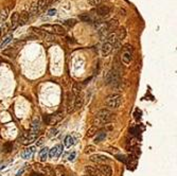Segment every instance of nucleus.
<instances>
[{"label":"nucleus","instance_id":"1","mask_svg":"<svg viewBox=\"0 0 177 176\" xmlns=\"http://www.w3.org/2000/svg\"><path fill=\"white\" fill-rule=\"evenodd\" d=\"M104 81L106 85L111 86L117 91H120L123 89V82H121L120 72L116 68H112V69H110L106 73V75L104 77Z\"/></svg>","mask_w":177,"mask_h":176},{"label":"nucleus","instance_id":"2","mask_svg":"<svg viewBox=\"0 0 177 176\" xmlns=\"http://www.w3.org/2000/svg\"><path fill=\"white\" fill-rule=\"evenodd\" d=\"M121 103H122V95L119 93L110 94L105 99L106 106L110 107V108H119Z\"/></svg>","mask_w":177,"mask_h":176},{"label":"nucleus","instance_id":"3","mask_svg":"<svg viewBox=\"0 0 177 176\" xmlns=\"http://www.w3.org/2000/svg\"><path fill=\"white\" fill-rule=\"evenodd\" d=\"M40 29L42 31L47 32L49 34H56V35H64L66 33V30L60 25H45L41 26Z\"/></svg>","mask_w":177,"mask_h":176},{"label":"nucleus","instance_id":"4","mask_svg":"<svg viewBox=\"0 0 177 176\" xmlns=\"http://www.w3.org/2000/svg\"><path fill=\"white\" fill-rule=\"evenodd\" d=\"M96 116H97V120L100 123H102V124L108 123L109 121H111V119L113 118V114L109 109H106V108L99 110Z\"/></svg>","mask_w":177,"mask_h":176},{"label":"nucleus","instance_id":"5","mask_svg":"<svg viewBox=\"0 0 177 176\" xmlns=\"http://www.w3.org/2000/svg\"><path fill=\"white\" fill-rule=\"evenodd\" d=\"M121 59L125 65L131 64V62L133 61V47L132 46L129 45L124 46L123 51H122V54H121Z\"/></svg>","mask_w":177,"mask_h":176},{"label":"nucleus","instance_id":"6","mask_svg":"<svg viewBox=\"0 0 177 176\" xmlns=\"http://www.w3.org/2000/svg\"><path fill=\"white\" fill-rule=\"evenodd\" d=\"M94 12H96L99 17L105 18V17H108L109 14H110V7L108 5H99V6H97V9L94 10Z\"/></svg>","mask_w":177,"mask_h":176},{"label":"nucleus","instance_id":"7","mask_svg":"<svg viewBox=\"0 0 177 176\" xmlns=\"http://www.w3.org/2000/svg\"><path fill=\"white\" fill-rule=\"evenodd\" d=\"M90 160L93 161V162H97V163H100V165H105V163H108L110 161L107 156H104V155H99V154H94L90 156Z\"/></svg>","mask_w":177,"mask_h":176},{"label":"nucleus","instance_id":"8","mask_svg":"<svg viewBox=\"0 0 177 176\" xmlns=\"http://www.w3.org/2000/svg\"><path fill=\"white\" fill-rule=\"evenodd\" d=\"M85 173L88 176H102L100 170L96 167H91V166H86L85 167Z\"/></svg>","mask_w":177,"mask_h":176},{"label":"nucleus","instance_id":"9","mask_svg":"<svg viewBox=\"0 0 177 176\" xmlns=\"http://www.w3.org/2000/svg\"><path fill=\"white\" fill-rule=\"evenodd\" d=\"M83 103H84V95L83 93H80V94H77L74 97V110H77V109H80L82 106H83Z\"/></svg>","mask_w":177,"mask_h":176},{"label":"nucleus","instance_id":"10","mask_svg":"<svg viewBox=\"0 0 177 176\" xmlns=\"http://www.w3.org/2000/svg\"><path fill=\"white\" fill-rule=\"evenodd\" d=\"M63 152V145L62 144H57L55 145L54 147H52V149L50 150L49 152V156L51 158H54V157H58Z\"/></svg>","mask_w":177,"mask_h":176},{"label":"nucleus","instance_id":"11","mask_svg":"<svg viewBox=\"0 0 177 176\" xmlns=\"http://www.w3.org/2000/svg\"><path fill=\"white\" fill-rule=\"evenodd\" d=\"M112 51V45H110L109 43L105 42L103 45H102V48H101V53L103 56H107V55H109L111 53Z\"/></svg>","mask_w":177,"mask_h":176},{"label":"nucleus","instance_id":"12","mask_svg":"<svg viewBox=\"0 0 177 176\" xmlns=\"http://www.w3.org/2000/svg\"><path fill=\"white\" fill-rule=\"evenodd\" d=\"M100 170L102 176H111L112 175V170L108 165H100V167L98 168Z\"/></svg>","mask_w":177,"mask_h":176},{"label":"nucleus","instance_id":"13","mask_svg":"<svg viewBox=\"0 0 177 176\" xmlns=\"http://www.w3.org/2000/svg\"><path fill=\"white\" fill-rule=\"evenodd\" d=\"M105 23H106V28H107L109 33L116 31L117 28H118V25H119V22H118L117 19H111V20H109L108 22H105Z\"/></svg>","mask_w":177,"mask_h":176},{"label":"nucleus","instance_id":"14","mask_svg":"<svg viewBox=\"0 0 177 176\" xmlns=\"http://www.w3.org/2000/svg\"><path fill=\"white\" fill-rule=\"evenodd\" d=\"M67 101H68V104H67V107H68V114H70V113H72L73 109H74V98L70 92L67 94Z\"/></svg>","mask_w":177,"mask_h":176},{"label":"nucleus","instance_id":"15","mask_svg":"<svg viewBox=\"0 0 177 176\" xmlns=\"http://www.w3.org/2000/svg\"><path fill=\"white\" fill-rule=\"evenodd\" d=\"M38 131H39V120H38V118H35V119L33 120L32 124H31L30 133H31V134L37 135V134H38Z\"/></svg>","mask_w":177,"mask_h":176},{"label":"nucleus","instance_id":"16","mask_svg":"<svg viewBox=\"0 0 177 176\" xmlns=\"http://www.w3.org/2000/svg\"><path fill=\"white\" fill-rule=\"evenodd\" d=\"M63 118H64V116H63V113L58 111L57 114L50 116V123H49V124H55V123L60 122Z\"/></svg>","mask_w":177,"mask_h":176},{"label":"nucleus","instance_id":"17","mask_svg":"<svg viewBox=\"0 0 177 176\" xmlns=\"http://www.w3.org/2000/svg\"><path fill=\"white\" fill-rule=\"evenodd\" d=\"M34 152H35V147L34 146H31V147H28V149H26L25 151H23L21 156H22L23 159H30Z\"/></svg>","mask_w":177,"mask_h":176},{"label":"nucleus","instance_id":"18","mask_svg":"<svg viewBox=\"0 0 177 176\" xmlns=\"http://www.w3.org/2000/svg\"><path fill=\"white\" fill-rule=\"evenodd\" d=\"M106 39H107V43H109L110 45H115L116 43H118V42H121V41H119V39L117 38V35H116V32L113 31V32H111V33H109L108 35H107V37H106Z\"/></svg>","mask_w":177,"mask_h":176},{"label":"nucleus","instance_id":"19","mask_svg":"<svg viewBox=\"0 0 177 176\" xmlns=\"http://www.w3.org/2000/svg\"><path fill=\"white\" fill-rule=\"evenodd\" d=\"M29 18H30V16H29V13H28V12H23V13H22L20 16H19V19H18V25H20V26L26 25V23L28 22Z\"/></svg>","mask_w":177,"mask_h":176},{"label":"nucleus","instance_id":"20","mask_svg":"<svg viewBox=\"0 0 177 176\" xmlns=\"http://www.w3.org/2000/svg\"><path fill=\"white\" fill-rule=\"evenodd\" d=\"M115 32H116L117 38L119 39V41H122V39H124V37L126 36V30H125L124 28H120V29L116 30Z\"/></svg>","mask_w":177,"mask_h":176},{"label":"nucleus","instance_id":"21","mask_svg":"<svg viewBox=\"0 0 177 176\" xmlns=\"http://www.w3.org/2000/svg\"><path fill=\"white\" fill-rule=\"evenodd\" d=\"M72 92L74 94V97L77 94H80L82 92V84L80 83H74L73 84V88H72Z\"/></svg>","mask_w":177,"mask_h":176},{"label":"nucleus","instance_id":"22","mask_svg":"<svg viewBox=\"0 0 177 176\" xmlns=\"http://www.w3.org/2000/svg\"><path fill=\"white\" fill-rule=\"evenodd\" d=\"M106 136H107V134H106V132H101V133H99L97 135V137L94 138V142L96 143H100L102 142L103 140L106 138Z\"/></svg>","mask_w":177,"mask_h":176},{"label":"nucleus","instance_id":"23","mask_svg":"<svg viewBox=\"0 0 177 176\" xmlns=\"http://www.w3.org/2000/svg\"><path fill=\"white\" fill-rule=\"evenodd\" d=\"M18 19H19V15H18V13H13V15H12V18H11L12 29H14V28L17 26V23H18Z\"/></svg>","mask_w":177,"mask_h":176},{"label":"nucleus","instance_id":"24","mask_svg":"<svg viewBox=\"0 0 177 176\" xmlns=\"http://www.w3.org/2000/svg\"><path fill=\"white\" fill-rule=\"evenodd\" d=\"M64 144L66 147H71L73 144H74V139L73 137H71V136H67L65 141H64Z\"/></svg>","mask_w":177,"mask_h":176},{"label":"nucleus","instance_id":"25","mask_svg":"<svg viewBox=\"0 0 177 176\" xmlns=\"http://www.w3.org/2000/svg\"><path fill=\"white\" fill-rule=\"evenodd\" d=\"M80 20L85 21V22H92L93 19L89 14H82L80 15Z\"/></svg>","mask_w":177,"mask_h":176},{"label":"nucleus","instance_id":"26","mask_svg":"<svg viewBox=\"0 0 177 176\" xmlns=\"http://www.w3.org/2000/svg\"><path fill=\"white\" fill-rule=\"evenodd\" d=\"M48 151H49L48 147H44V149L40 151L39 155H40V160H41V161H46L47 156H48Z\"/></svg>","mask_w":177,"mask_h":176},{"label":"nucleus","instance_id":"27","mask_svg":"<svg viewBox=\"0 0 177 176\" xmlns=\"http://www.w3.org/2000/svg\"><path fill=\"white\" fill-rule=\"evenodd\" d=\"M7 15H9V9H3L1 12H0V21H4L6 17H7Z\"/></svg>","mask_w":177,"mask_h":176},{"label":"nucleus","instance_id":"28","mask_svg":"<svg viewBox=\"0 0 177 176\" xmlns=\"http://www.w3.org/2000/svg\"><path fill=\"white\" fill-rule=\"evenodd\" d=\"M13 149V143L12 142H5L4 145H3V151L5 152V153H10Z\"/></svg>","mask_w":177,"mask_h":176},{"label":"nucleus","instance_id":"29","mask_svg":"<svg viewBox=\"0 0 177 176\" xmlns=\"http://www.w3.org/2000/svg\"><path fill=\"white\" fill-rule=\"evenodd\" d=\"M97 126H92L88 130V133H87V137H92V136L97 133Z\"/></svg>","mask_w":177,"mask_h":176},{"label":"nucleus","instance_id":"30","mask_svg":"<svg viewBox=\"0 0 177 176\" xmlns=\"http://www.w3.org/2000/svg\"><path fill=\"white\" fill-rule=\"evenodd\" d=\"M12 39H13V37H12V35H10V36H7V37L4 39V42H3V43L1 44V45H0V48H2V49H3V48H4V47H5V46H6L10 42H12Z\"/></svg>","mask_w":177,"mask_h":176},{"label":"nucleus","instance_id":"31","mask_svg":"<svg viewBox=\"0 0 177 176\" xmlns=\"http://www.w3.org/2000/svg\"><path fill=\"white\" fill-rule=\"evenodd\" d=\"M116 157H117V159H118V160L122 161L123 163H127V157H126V156H125V155H117Z\"/></svg>","mask_w":177,"mask_h":176},{"label":"nucleus","instance_id":"32","mask_svg":"<svg viewBox=\"0 0 177 176\" xmlns=\"http://www.w3.org/2000/svg\"><path fill=\"white\" fill-rule=\"evenodd\" d=\"M96 151V147L93 145H87L85 149V153L86 154H90V153H93V152Z\"/></svg>","mask_w":177,"mask_h":176},{"label":"nucleus","instance_id":"33","mask_svg":"<svg viewBox=\"0 0 177 176\" xmlns=\"http://www.w3.org/2000/svg\"><path fill=\"white\" fill-rule=\"evenodd\" d=\"M65 25L66 26H69V27H73L74 25H75V23H76V21L75 20H74V19H68V20H66L65 22Z\"/></svg>","mask_w":177,"mask_h":176},{"label":"nucleus","instance_id":"34","mask_svg":"<svg viewBox=\"0 0 177 176\" xmlns=\"http://www.w3.org/2000/svg\"><path fill=\"white\" fill-rule=\"evenodd\" d=\"M75 156H76V153H75V152H72V153L69 155V157H68L69 161H73L74 159H75Z\"/></svg>","mask_w":177,"mask_h":176},{"label":"nucleus","instance_id":"35","mask_svg":"<svg viewBox=\"0 0 177 176\" xmlns=\"http://www.w3.org/2000/svg\"><path fill=\"white\" fill-rule=\"evenodd\" d=\"M44 122L46 124H49L50 123V115H45L44 116Z\"/></svg>","mask_w":177,"mask_h":176},{"label":"nucleus","instance_id":"36","mask_svg":"<svg viewBox=\"0 0 177 176\" xmlns=\"http://www.w3.org/2000/svg\"><path fill=\"white\" fill-rule=\"evenodd\" d=\"M106 1H109V0H96V6L97 5H101V3L106 2Z\"/></svg>","mask_w":177,"mask_h":176},{"label":"nucleus","instance_id":"37","mask_svg":"<svg viewBox=\"0 0 177 176\" xmlns=\"http://www.w3.org/2000/svg\"><path fill=\"white\" fill-rule=\"evenodd\" d=\"M44 140H45V138L44 137H41V138H39L38 139V142H37V146H39V145H41L42 143H44Z\"/></svg>","mask_w":177,"mask_h":176},{"label":"nucleus","instance_id":"38","mask_svg":"<svg viewBox=\"0 0 177 176\" xmlns=\"http://www.w3.org/2000/svg\"><path fill=\"white\" fill-rule=\"evenodd\" d=\"M50 133H51L50 136H53V135L55 136V135L57 134V131H56V130H51V131H50Z\"/></svg>","mask_w":177,"mask_h":176},{"label":"nucleus","instance_id":"39","mask_svg":"<svg viewBox=\"0 0 177 176\" xmlns=\"http://www.w3.org/2000/svg\"><path fill=\"white\" fill-rule=\"evenodd\" d=\"M55 13H56V11L54 10V9H52V10H50V11H49V15H50V16H53Z\"/></svg>","mask_w":177,"mask_h":176},{"label":"nucleus","instance_id":"40","mask_svg":"<svg viewBox=\"0 0 177 176\" xmlns=\"http://www.w3.org/2000/svg\"><path fill=\"white\" fill-rule=\"evenodd\" d=\"M56 176H64V173L61 171V170H56Z\"/></svg>","mask_w":177,"mask_h":176},{"label":"nucleus","instance_id":"41","mask_svg":"<svg viewBox=\"0 0 177 176\" xmlns=\"http://www.w3.org/2000/svg\"><path fill=\"white\" fill-rule=\"evenodd\" d=\"M88 1H89V3H90L91 5H94V6H96V0H88Z\"/></svg>","mask_w":177,"mask_h":176},{"label":"nucleus","instance_id":"42","mask_svg":"<svg viewBox=\"0 0 177 176\" xmlns=\"http://www.w3.org/2000/svg\"><path fill=\"white\" fill-rule=\"evenodd\" d=\"M22 173H23V170H21V171H19V172H18V173H17V175H16V176H20V175H21Z\"/></svg>","mask_w":177,"mask_h":176},{"label":"nucleus","instance_id":"43","mask_svg":"<svg viewBox=\"0 0 177 176\" xmlns=\"http://www.w3.org/2000/svg\"><path fill=\"white\" fill-rule=\"evenodd\" d=\"M37 175H38V174H35V173H33V174H32V176H37Z\"/></svg>","mask_w":177,"mask_h":176},{"label":"nucleus","instance_id":"44","mask_svg":"<svg viewBox=\"0 0 177 176\" xmlns=\"http://www.w3.org/2000/svg\"><path fill=\"white\" fill-rule=\"evenodd\" d=\"M53 1H56V0H53Z\"/></svg>","mask_w":177,"mask_h":176}]
</instances>
